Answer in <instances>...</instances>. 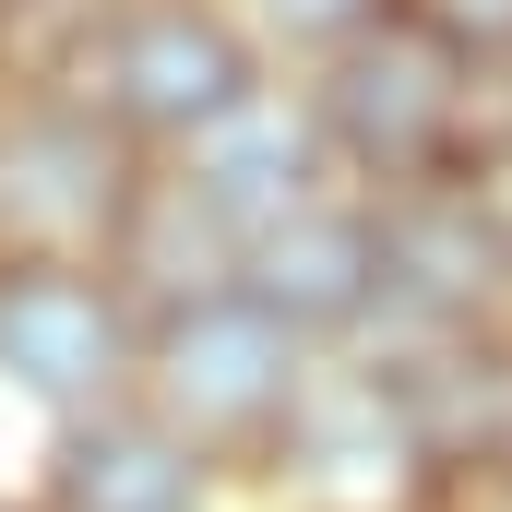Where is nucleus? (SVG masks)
<instances>
[{
    "label": "nucleus",
    "mask_w": 512,
    "mask_h": 512,
    "mask_svg": "<svg viewBox=\"0 0 512 512\" xmlns=\"http://www.w3.org/2000/svg\"><path fill=\"white\" fill-rule=\"evenodd\" d=\"M310 131H322V167L382 203L417 179H465V108H477V60H453L441 36H417L405 12L370 24L358 48H334L310 84Z\"/></svg>",
    "instance_id": "obj_1"
},
{
    "label": "nucleus",
    "mask_w": 512,
    "mask_h": 512,
    "mask_svg": "<svg viewBox=\"0 0 512 512\" xmlns=\"http://www.w3.org/2000/svg\"><path fill=\"white\" fill-rule=\"evenodd\" d=\"M262 48L239 36L227 0H120L96 24V48L72 60L60 96H84L131 155H179L191 131H215L239 96H262Z\"/></svg>",
    "instance_id": "obj_2"
},
{
    "label": "nucleus",
    "mask_w": 512,
    "mask_h": 512,
    "mask_svg": "<svg viewBox=\"0 0 512 512\" xmlns=\"http://www.w3.org/2000/svg\"><path fill=\"white\" fill-rule=\"evenodd\" d=\"M239 477L274 512H441L417 441H405V405L382 382V358H358V346H310V370L286 393L274 441H262Z\"/></svg>",
    "instance_id": "obj_3"
},
{
    "label": "nucleus",
    "mask_w": 512,
    "mask_h": 512,
    "mask_svg": "<svg viewBox=\"0 0 512 512\" xmlns=\"http://www.w3.org/2000/svg\"><path fill=\"white\" fill-rule=\"evenodd\" d=\"M298 370H310V346H298L274 310H251V298L227 286V298H191V310H155V322H143L131 405L167 417L191 453H215V465L239 477L262 441H274V417H286Z\"/></svg>",
    "instance_id": "obj_4"
},
{
    "label": "nucleus",
    "mask_w": 512,
    "mask_h": 512,
    "mask_svg": "<svg viewBox=\"0 0 512 512\" xmlns=\"http://www.w3.org/2000/svg\"><path fill=\"white\" fill-rule=\"evenodd\" d=\"M382 251V322L358 346H417V334H512V191L489 179H417L370 203Z\"/></svg>",
    "instance_id": "obj_5"
},
{
    "label": "nucleus",
    "mask_w": 512,
    "mask_h": 512,
    "mask_svg": "<svg viewBox=\"0 0 512 512\" xmlns=\"http://www.w3.org/2000/svg\"><path fill=\"white\" fill-rule=\"evenodd\" d=\"M155 155H131L84 96H0V274L24 262H96L120 239Z\"/></svg>",
    "instance_id": "obj_6"
},
{
    "label": "nucleus",
    "mask_w": 512,
    "mask_h": 512,
    "mask_svg": "<svg viewBox=\"0 0 512 512\" xmlns=\"http://www.w3.org/2000/svg\"><path fill=\"white\" fill-rule=\"evenodd\" d=\"M131 358H143V310L96 262H24V274H0V393L36 405L48 429L120 405Z\"/></svg>",
    "instance_id": "obj_7"
},
{
    "label": "nucleus",
    "mask_w": 512,
    "mask_h": 512,
    "mask_svg": "<svg viewBox=\"0 0 512 512\" xmlns=\"http://www.w3.org/2000/svg\"><path fill=\"white\" fill-rule=\"evenodd\" d=\"M358 358H382L441 512H512V334H417Z\"/></svg>",
    "instance_id": "obj_8"
},
{
    "label": "nucleus",
    "mask_w": 512,
    "mask_h": 512,
    "mask_svg": "<svg viewBox=\"0 0 512 512\" xmlns=\"http://www.w3.org/2000/svg\"><path fill=\"white\" fill-rule=\"evenodd\" d=\"M239 298L274 310L298 346H358L382 322V251H370V203L346 179H322L310 203H286L239 251Z\"/></svg>",
    "instance_id": "obj_9"
},
{
    "label": "nucleus",
    "mask_w": 512,
    "mask_h": 512,
    "mask_svg": "<svg viewBox=\"0 0 512 512\" xmlns=\"http://www.w3.org/2000/svg\"><path fill=\"white\" fill-rule=\"evenodd\" d=\"M24 501H36V512H215V501H227V465L191 453L167 417H143V405L120 393V405L48 429Z\"/></svg>",
    "instance_id": "obj_10"
},
{
    "label": "nucleus",
    "mask_w": 512,
    "mask_h": 512,
    "mask_svg": "<svg viewBox=\"0 0 512 512\" xmlns=\"http://www.w3.org/2000/svg\"><path fill=\"white\" fill-rule=\"evenodd\" d=\"M155 167H179V179H191V191H203V203H215L239 239H251V227H274L286 203H310V191L334 179L298 84H262V96H239L215 131H191V143H179V155H155Z\"/></svg>",
    "instance_id": "obj_11"
},
{
    "label": "nucleus",
    "mask_w": 512,
    "mask_h": 512,
    "mask_svg": "<svg viewBox=\"0 0 512 512\" xmlns=\"http://www.w3.org/2000/svg\"><path fill=\"white\" fill-rule=\"evenodd\" d=\"M239 227L179 179V167H143V191H131L120 239H108V286H120L131 310L155 322V310H191V298H227L239 286Z\"/></svg>",
    "instance_id": "obj_12"
},
{
    "label": "nucleus",
    "mask_w": 512,
    "mask_h": 512,
    "mask_svg": "<svg viewBox=\"0 0 512 512\" xmlns=\"http://www.w3.org/2000/svg\"><path fill=\"white\" fill-rule=\"evenodd\" d=\"M227 12H239V36L262 48L274 84H310L334 48H358L370 24H393V0H227Z\"/></svg>",
    "instance_id": "obj_13"
},
{
    "label": "nucleus",
    "mask_w": 512,
    "mask_h": 512,
    "mask_svg": "<svg viewBox=\"0 0 512 512\" xmlns=\"http://www.w3.org/2000/svg\"><path fill=\"white\" fill-rule=\"evenodd\" d=\"M393 12H405L417 36H441L453 60H477V72L512 60V0H393Z\"/></svg>",
    "instance_id": "obj_14"
},
{
    "label": "nucleus",
    "mask_w": 512,
    "mask_h": 512,
    "mask_svg": "<svg viewBox=\"0 0 512 512\" xmlns=\"http://www.w3.org/2000/svg\"><path fill=\"white\" fill-rule=\"evenodd\" d=\"M0 512H36V501H24V489H0Z\"/></svg>",
    "instance_id": "obj_15"
}]
</instances>
